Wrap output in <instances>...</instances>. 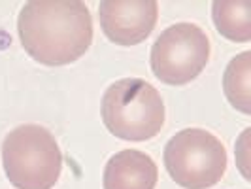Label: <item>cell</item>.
I'll list each match as a JSON object with an SVG mask.
<instances>
[{"label":"cell","instance_id":"cell-3","mask_svg":"<svg viewBox=\"0 0 251 189\" xmlns=\"http://www.w3.org/2000/svg\"><path fill=\"white\" fill-rule=\"evenodd\" d=\"M2 164L13 188L51 189L63 172V153L46 127L26 123L6 135Z\"/></svg>","mask_w":251,"mask_h":189},{"label":"cell","instance_id":"cell-9","mask_svg":"<svg viewBox=\"0 0 251 189\" xmlns=\"http://www.w3.org/2000/svg\"><path fill=\"white\" fill-rule=\"evenodd\" d=\"M251 53L244 51L236 55L225 70L223 89L228 102L244 113L251 112Z\"/></svg>","mask_w":251,"mask_h":189},{"label":"cell","instance_id":"cell-8","mask_svg":"<svg viewBox=\"0 0 251 189\" xmlns=\"http://www.w3.org/2000/svg\"><path fill=\"white\" fill-rule=\"evenodd\" d=\"M250 2H234V0H219L212 4V15L219 34L232 42H250Z\"/></svg>","mask_w":251,"mask_h":189},{"label":"cell","instance_id":"cell-5","mask_svg":"<svg viewBox=\"0 0 251 189\" xmlns=\"http://www.w3.org/2000/svg\"><path fill=\"white\" fill-rule=\"evenodd\" d=\"M210 40L195 23H176L161 32L150 53L153 74L168 85H185L206 68Z\"/></svg>","mask_w":251,"mask_h":189},{"label":"cell","instance_id":"cell-7","mask_svg":"<svg viewBox=\"0 0 251 189\" xmlns=\"http://www.w3.org/2000/svg\"><path fill=\"white\" fill-rule=\"evenodd\" d=\"M159 168L148 153L123 150L110 157L104 166V189H155Z\"/></svg>","mask_w":251,"mask_h":189},{"label":"cell","instance_id":"cell-6","mask_svg":"<svg viewBox=\"0 0 251 189\" xmlns=\"http://www.w3.org/2000/svg\"><path fill=\"white\" fill-rule=\"evenodd\" d=\"M104 34L119 46H136L153 32L159 19L155 0H104L99 6Z\"/></svg>","mask_w":251,"mask_h":189},{"label":"cell","instance_id":"cell-4","mask_svg":"<svg viewBox=\"0 0 251 189\" xmlns=\"http://www.w3.org/2000/svg\"><path fill=\"white\" fill-rule=\"evenodd\" d=\"M164 166L181 188L210 189L225 176L226 150L210 131L183 129L166 142Z\"/></svg>","mask_w":251,"mask_h":189},{"label":"cell","instance_id":"cell-1","mask_svg":"<svg viewBox=\"0 0 251 189\" xmlns=\"http://www.w3.org/2000/svg\"><path fill=\"white\" fill-rule=\"evenodd\" d=\"M17 30L26 53L46 66L74 63L93 44V17L79 0L26 2Z\"/></svg>","mask_w":251,"mask_h":189},{"label":"cell","instance_id":"cell-2","mask_svg":"<svg viewBox=\"0 0 251 189\" xmlns=\"http://www.w3.org/2000/svg\"><path fill=\"white\" fill-rule=\"evenodd\" d=\"M100 110L106 129L130 142L157 136L166 117L161 93L142 78H123L112 83L102 97Z\"/></svg>","mask_w":251,"mask_h":189}]
</instances>
